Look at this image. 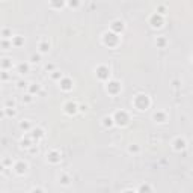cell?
I'll return each instance as SVG.
<instances>
[{
    "label": "cell",
    "mask_w": 193,
    "mask_h": 193,
    "mask_svg": "<svg viewBox=\"0 0 193 193\" xmlns=\"http://www.w3.org/2000/svg\"><path fill=\"white\" fill-rule=\"evenodd\" d=\"M133 106L137 109V110H146L148 107L151 106V100H150V96L145 95V94H139L134 96V100H133Z\"/></svg>",
    "instance_id": "obj_1"
},
{
    "label": "cell",
    "mask_w": 193,
    "mask_h": 193,
    "mask_svg": "<svg viewBox=\"0 0 193 193\" xmlns=\"http://www.w3.org/2000/svg\"><path fill=\"white\" fill-rule=\"evenodd\" d=\"M113 119V124H118V125H127L128 124V121H130V116H128V113L125 110H118L115 112V115L112 116Z\"/></svg>",
    "instance_id": "obj_2"
},
{
    "label": "cell",
    "mask_w": 193,
    "mask_h": 193,
    "mask_svg": "<svg viewBox=\"0 0 193 193\" xmlns=\"http://www.w3.org/2000/svg\"><path fill=\"white\" fill-rule=\"evenodd\" d=\"M103 42L106 44V45H109V47H115L119 42V36L116 33H113V32H106L103 35Z\"/></svg>",
    "instance_id": "obj_3"
},
{
    "label": "cell",
    "mask_w": 193,
    "mask_h": 193,
    "mask_svg": "<svg viewBox=\"0 0 193 193\" xmlns=\"http://www.w3.org/2000/svg\"><path fill=\"white\" fill-rule=\"evenodd\" d=\"M95 73H96V77H98L100 80H107L109 76H110V69L106 65H100V66H96Z\"/></svg>",
    "instance_id": "obj_4"
},
{
    "label": "cell",
    "mask_w": 193,
    "mask_h": 193,
    "mask_svg": "<svg viewBox=\"0 0 193 193\" xmlns=\"http://www.w3.org/2000/svg\"><path fill=\"white\" fill-rule=\"evenodd\" d=\"M106 89H107V92H109L110 95H116V94H119V91H121V83L116 82V80H110V82L106 85Z\"/></svg>",
    "instance_id": "obj_5"
},
{
    "label": "cell",
    "mask_w": 193,
    "mask_h": 193,
    "mask_svg": "<svg viewBox=\"0 0 193 193\" xmlns=\"http://www.w3.org/2000/svg\"><path fill=\"white\" fill-rule=\"evenodd\" d=\"M64 110H65V113H68V115H76L78 112V104L74 103V101H68V103H65Z\"/></svg>",
    "instance_id": "obj_6"
},
{
    "label": "cell",
    "mask_w": 193,
    "mask_h": 193,
    "mask_svg": "<svg viewBox=\"0 0 193 193\" xmlns=\"http://www.w3.org/2000/svg\"><path fill=\"white\" fill-rule=\"evenodd\" d=\"M59 83H60V89L62 91H71L73 89V80L69 77H62Z\"/></svg>",
    "instance_id": "obj_7"
},
{
    "label": "cell",
    "mask_w": 193,
    "mask_h": 193,
    "mask_svg": "<svg viewBox=\"0 0 193 193\" xmlns=\"http://www.w3.org/2000/svg\"><path fill=\"white\" fill-rule=\"evenodd\" d=\"M173 150L175 151H183V150H186V146H187V142L184 140L183 137H177L173 140Z\"/></svg>",
    "instance_id": "obj_8"
},
{
    "label": "cell",
    "mask_w": 193,
    "mask_h": 193,
    "mask_svg": "<svg viewBox=\"0 0 193 193\" xmlns=\"http://www.w3.org/2000/svg\"><path fill=\"white\" fill-rule=\"evenodd\" d=\"M150 23H151V26L152 27H160V26L163 24V18H162V15L160 14H152L151 15V18H150Z\"/></svg>",
    "instance_id": "obj_9"
},
{
    "label": "cell",
    "mask_w": 193,
    "mask_h": 193,
    "mask_svg": "<svg viewBox=\"0 0 193 193\" xmlns=\"http://www.w3.org/2000/svg\"><path fill=\"white\" fill-rule=\"evenodd\" d=\"M60 154H59V151H50L48 154H47V160L50 162V163H59L60 162Z\"/></svg>",
    "instance_id": "obj_10"
},
{
    "label": "cell",
    "mask_w": 193,
    "mask_h": 193,
    "mask_svg": "<svg viewBox=\"0 0 193 193\" xmlns=\"http://www.w3.org/2000/svg\"><path fill=\"white\" fill-rule=\"evenodd\" d=\"M44 136H45V133H44L42 128H33V130H32V134H30L32 140H36V142H38L39 139H42Z\"/></svg>",
    "instance_id": "obj_11"
},
{
    "label": "cell",
    "mask_w": 193,
    "mask_h": 193,
    "mask_svg": "<svg viewBox=\"0 0 193 193\" xmlns=\"http://www.w3.org/2000/svg\"><path fill=\"white\" fill-rule=\"evenodd\" d=\"M14 169H15V172L18 173V175H23L26 171H27V163H24V162H17L15 166H14Z\"/></svg>",
    "instance_id": "obj_12"
},
{
    "label": "cell",
    "mask_w": 193,
    "mask_h": 193,
    "mask_svg": "<svg viewBox=\"0 0 193 193\" xmlns=\"http://www.w3.org/2000/svg\"><path fill=\"white\" fill-rule=\"evenodd\" d=\"M110 27H112V32H113V33H116V35H118L122 29H124V23L119 21V20H116V21H113V23H112Z\"/></svg>",
    "instance_id": "obj_13"
},
{
    "label": "cell",
    "mask_w": 193,
    "mask_h": 193,
    "mask_svg": "<svg viewBox=\"0 0 193 193\" xmlns=\"http://www.w3.org/2000/svg\"><path fill=\"white\" fill-rule=\"evenodd\" d=\"M152 118H154L155 122H164L166 121V113L162 112V110H159V112H155L154 115H152Z\"/></svg>",
    "instance_id": "obj_14"
},
{
    "label": "cell",
    "mask_w": 193,
    "mask_h": 193,
    "mask_svg": "<svg viewBox=\"0 0 193 193\" xmlns=\"http://www.w3.org/2000/svg\"><path fill=\"white\" fill-rule=\"evenodd\" d=\"M0 65H2V68L5 69H9V68H12V59H9V57H5V59H2L0 60Z\"/></svg>",
    "instance_id": "obj_15"
},
{
    "label": "cell",
    "mask_w": 193,
    "mask_h": 193,
    "mask_svg": "<svg viewBox=\"0 0 193 193\" xmlns=\"http://www.w3.org/2000/svg\"><path fill=\"white\" fill-rule=\"evenodd\" d=\"M136 193H152V190H151V186H150V184L145 183V184H140Z\"/></svg>",
    "instance_id": "obj_16"
},
{
    "label": "cell",
    "mask_w": 193,
    "mask_h": 193,
    "mask_svg": "<svg viewBox=\"0 0 193 193\" xmlns=\"http://www.w3.org/2000/svg\"><path fill=\"white\" fill-rule=\"evenodd\" d=\"M38 48H39L41 53H47V51L50 50V42L48 41H41L39 45H38Z\"/></svg>",
    "instance_id": "obj_17"
},
{
    "label": "cell",
    "mask_w": 193,
    "mask_h": 193,
    "mask_svg": "<svg viewBox=\"0 0 193 193\" xmlns=\"http://www.w3.org/2000/svg\"><path fill=\"white\" fill-rule=\"evenodd\" d=\"M12 45H15V47H21L23 44H24V38L23 36H12Z\"/></svg>",
    "instance_id": "obj_18"
},
{
    "label": "cell",
    "mask_w": 193,
    "mask_h": 193,
    "mask_svg": "<svg viewBox=\"0 0 193 193\" xmlns=\"http://www.w3.org/2000/svg\"><path fill=\"white\" fill-rule=\"evenodd\" d=\"M59 181H60V184H64V186H68L69 181H71V178H69V175H68V173H60Z\"/></svg>",
    "instance_id": "obj_19"
},
{
    "label": "cell",
    "mask_w": 193,
    "mask_h": 193,
    "mask_svg": "<svg viewBox=\"0 0 193 193\" xmlns=\"http://www.w3.org/2000/svg\"><path fill=\"white\" fill-rule=\"evenodd\" d=\"M32 145H33V140H32V137L21 139V146H23V148H30Z\"/></svg>",
    "instance_id": "obj_20"
},
{
    "label": "cell",
    "mask_w": 193,
    "mask_h": 193,
    "mask_svg": "<svg viewBox=\"0 0 193 193\" xmlns=\"http://www.w3.org/2000/svg\"><path fill=\"white\" fill-rule=\"evenodd\" d=\"M18 73L20 74H27L29 73V65L27 64H20L18 65Z\"/></svg>",
    "instance_id": "obj_21"
},
{
    "label": "cell",
    "mask_w": 193,
    "mask_h": 193,
    "mask_svg": "<svg viewBox=\"0 0 193 193\" xmlns=\"http://www.w3.org/2000/svg\"><path fill=\"white\" fill-rule=\"evenodd\" d=\"M38 92H39V85H38V83H33V85L29 86V94H30V95L38 94Z\"/></svg>",
    "instance_id": "obj_22"
},
{
    "label": "cell",
    "mask_w": 193,
    "mask_h": 193,
    "mask_svg": "<svg viewBox=\"0 0 193 193\" xmlns=\"http://www.w3.org/2000/svg\"><path fill=\"white\" fill-rule=\"evenodd\" d=\"M103 125L106 127V128H107V127H112V125H113L112 116H104V118H103Z\"/></svg>",
    "instance_id": "obj_23"
},
{
    "label": "cell",
    "mask_w": 193,
    "mask_h": 193,
    "mask_svg": "<svg viewBox=\"0 0 193 193\" xmlns=\"http://www.w3.org/2000/svg\"><path fill=\"white\" fill-rule=\"evenodd\" d=\"M139 151H140L139 145H133V143H131V145L128 146V152H131V154H137Z\"/></svg>",
    "instance_id": "obj_24"
},
{
    "label": "cell",
    "mask_w": 193,
    "mask_h": 193,
    "mask_svg": "<svg viewBox=\"0 0 193 193\" xmlns=\"http://www.w3.org/2000/svg\"><path fill=\"white\" fill-rule=\"evenodd\" d=\"M0 45H2L5 50H8V48H11V45H12V42H9L8 39H2L0 41Z\"/></svg>",
    "instance_id": "obj_25"
},
{
    "label": "cell",
    "mask_w": 193,
    "mask_h": 193,
    "mask_svg": "<svg viewBox=\"0 0 193 193\" xmlns=\"http://www.w3.org/2000/svg\"><path fill=\"white\" fill-rule=\"evenodd\" d=\"M20 127H21L23 130H29V128L32 127V124H30V121H21V122H20Z\"/></svg>",
    "instance_id": "obj_26"
},
{
    "label": "cell",
    "mask_w": 193,
    "mask_h": 193,
    "mask_svg": "<svg viewBox=\"0 0 193 193\" xmlns=\"http://www.w3.org/2000/svg\"><path fill=\"white\" fill-rule=\"evenodd\" d=\"M2 36H3V39H8V38L12 36V33H11L9 29H3V30H2Z\"/></svg>",
    "instance_id": "obj_27"
},
{
    "label": "cell",
    "mask_w": 193,
    "mask_h": 193,
    "mask_svg": "<svg viewBox=\"0 0 193 193\" xmlns=\"http://www.w3.org/2000/svg\"><path fill=\"white\" fill-rule=\"evenodd\" d=\"M155 44H157L159 47H164V45H166V39H164L163 36H160V38L155 39Z\"/></svg>",
    "instance_id": "obj_28"
},
{
    "label": "cell",
    "mask_w": 193,
    "mask_h": 193,
    "mask_svg": "<svg viewBox=\"0 0 193 193\" xmlns=\"http://www.w3.org/2000/svg\"><path fill=\"white\" fill-rule=\"evenodd\" d=\"M39 60H41V55H32L30 56V62L32 64H38Z\"/></svg>",
    "instance_id": "obj_29"
},
{
    "label": "cell",
    "mask_w": 193,
    "mask_h": 193,
    "mask_svg": "<svg viewBox=\"0 0 193 193\" xmlns=\"http://www.w3.org/2000/svg\"><path fill=\"white\" fill-rule=\"evenodd\" d=\"M51 78H53V80H60V78H62V73L53 71V74H51Z\"/></svg>",
    "instance_id": "obj_30"
},
{
    "label": "cell",
    "mask_w": 193,
    "mask_h": 193,
    "mask_svg": "<svg viewBox=\"0 0 193 193\" xmlns=\"http://www.w3.org/2000/svg\"><path fill=\"white\" fill-rule=\"evenodd\" d=\"M14 106H15L14 100H8V101H6V107H8V109H14Z\"/></svg>",
    "instance_id": "obj_31"
},
{
    "label": "cell",
    "mask_w": 193,
    "mask_h": 193,
    "mask_svg": "<svg viewBox=\"0 0 193 193\" xmlns=\"http://www.w3.org/2000/svg\"><path fill=\"white\" fill-rule=\"evenodd\" d=\"M23 101H24V103H30V101H32V95H30V94L24 95V96H23Z\"/></svg>",
    "instance_id": "obj_32"
},
{
    "label": "cell",
    "mask_w": 193,
    "mask_h": 193,
    "mask_svg": "<svg viewBox=\"0 0 193 193\" xmlns=\"http://www.w3.org/2000/svg\"><path fill=\"white\" fill-rule=\"evenodd\" d=\"M17 86H18L20 89H23V87H26V86H27V82H23V80H20L18 83H17Z\"/></svg>",
    "instance_id": "obj_33"
},
{
    "label": "cell",
    "mask_w": 193,
    "mask_h": 193,
    "mask_svg": "<svg viewBox=\"0 0 193 193\" xmlns=\"http://www.w3.org/2000/svg\"><path fill=\"white\" fill-rule=\"evenodd\" d=\"M15 110L14 109H6V115H9V116H15Z\"/></svg>",
    "instance_id": "obj_34"
},
{
    "label": "cell",
    "mask_w": 193,
    "mask_h": 193,
    "mask_svg": "<svg viewBox=\"0 0 193 193\" xmlns=\"http://www.w3.org/2000/svg\"><path fill=\"white\" fill-rule=\"evenodd\" d=\"M53 69H55V65H53V64L45 65V71H53Z\"/></svg>",
    "instance_id": "obj_35"
},
{
    "label": "cell",
    "mask_w": 193,
    "mask_h": 193,
    "mask_svg": "<svg viewBox=\"0 0 193 193\" xmlns=\"http://www.w3.org/2000/svg\"><path fill=\"white\" fill-rule=\"evenodd\" d=\"M32 193H44V190L39 187H35V189H32Z\"/></svg>",
    "instance_id": "obj_36"
},
{
    "label": "cell",
    "mask_w": 193,
    "mask_h": 193,
    "mask_svg": "<svg viewBox=\"0 0 193 193\" xmlns=\"http://www.w3.org/2000/svg\"><path fill=\"white\" fill-rule=\"evenodd\" d=\"M78 110H80V112H86L87 106H86V104H82V106H78Z\"/></svg>",
    "instance_id": "obj_37"
},
{
    "label": "cell",
    "mask_w": 193,
    "mask_h": 193,
    "mask_svg": "<svg viewBox=\"0 0 193 193\" xmlns=\"http://www.w3.org/2000/svg\"><path fill=\"white\" fill-rule=\"evenodd\" d=\"M2 78H3V80H8V78H9V76L6 74V71H3V73H2Z\"/></svg>",
    "instance_id": "obj_38"
},
{
    "label": "cell",
    "mask_w": 193,
    "mask_h": 193,
    "mask_svg": "<svg viewBox=\"0 0 193 193\" xmlns=\"http://www.w3.org/2000/svg\"><path fill=\"white\" fill-rule=\"evenodd\" d=\"M5 164H6V166H8V164H12V162H11L9 159H6V160L3 162V166H5Z\"/></svg>",
    "instance_id": "obj_39"
},
{
    "label": "cell",
    "mask_w": 193,
    "mask_h": 193,
    "mask_svg": "<svg viewBox=\"0 0 193 193\" xmlns=\"http://www.w3.org/2000/svg\"><path fill=\"white\" fill-rule=\"evenodd\" d=\"M3 169H5V166H3V163H0V172H2Z\"/></svg>",
    "instance_id": "obj_40"
},
{
    "label": "cell",
    "mask_w": 193,
    "mask_h": 193,
    "mask_svg": "<svg viewBox=\"0 0 193 193\" xmlns=\"http://www.w3.org/2000/svg\"><path fill=\"white\" fill-rule=\"evenodd\" d=\"M122 193H136V192H133V190H125V192H122Z\"/></svg>",
    "instance_id": "obj_41"
},
{
    "label": "cell",
    "mask_w": 193,
    "mask_h": 193,
    "mask_svg": "<svg viewBox=\"0 0 193 193\" xmlns=\"http://www.w3.org/2000/svg\"><path fill=\"white\" fill-rule=\"evenodd\" d=\"M3 116V112H0V118H2Z\"/></svg>",
    "instance_id": "obj_42"
}]
</instances>
